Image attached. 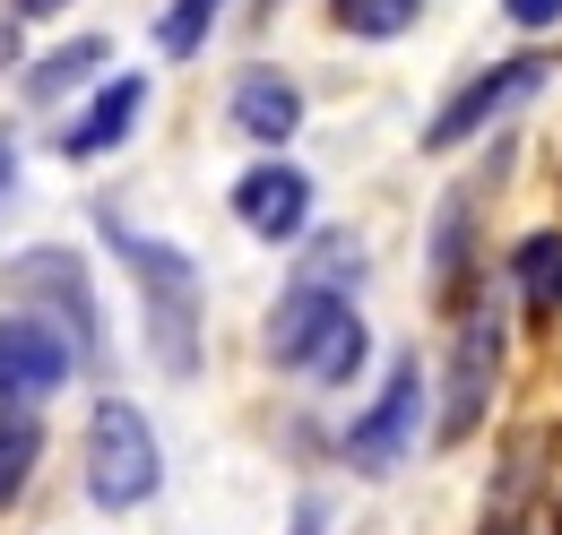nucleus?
<instances>
[{
	"label": "nucleus",
	"mask_w": 562,
	"mask_h": 535,
	"mask_svg": "<svg viewBox=\"0 0 562 535\" xmlns=\"http://www.w3.org/2000/svg\"><path fill=\"white\" fill-rule=\"evenodd\" d=\"M95 234L122 260V276L139 285V337L156 354V372L200 380V363H209V276H200V260L173 251L165 234H139L122 207H95Z\"/></svg>",
	"instance_id": "f257e3e1"
},
{
	"label": "nucleus",
	"mask_w": 562,
	"mask_h": 535,
	"mask_svg": "<svg viewBox=\"0 0 562 535\" xmlns=\"http://www.w3.org/2000/svg\"><path fill=\"white\" fill-rule=\"evenodd\" d=\"M260 345H269L278 372H303L312 389H347L355 372H363V354H372V329H363V311L347 303V285L294 276L278 294V311H269Z\"/></svg>",
	"instance_id": "f03ea898"
},
{
	"label": "nucleus",
	"mask_w": 562,
	"mask_h": 535,
	"mask_svg": "<svg viewBox=\"0 0 562 535\" xmlns=\"http://www.w3.org/2000/svg\"><path fill=\"white\" fill-rule=\"evenodd\" d=\"M78 458H87L78 475H87V501H95V510H139V501H156V483H165L156 423H147L122 389H104V398L87 406V441H78Z\"/></svg>",
	"instance_id": "7ed1b4c3"
},
{
	"label": "nucleus",
	"mask_w": 562,
	"mask_h": 535,
	"mask_svg": "<svg viewBox=\"0 0 562 535\" xmlns=\"http://www.w3.org/2000/svg\"><path fill=\"white\" fill-rule=\"evenodd\" d=\"M424 398H432V380H424V363H416V345H398L390 354V372H381V389H372V406L347 423V441H338V458H347L355 475H398L407 458H416V441H424Z\"/></svg>",
	"instance_id": "20e7f679"
},
{
	"label": "nucleus",
	"mask_w": 562,
	"mask_h": 535,
	"mask_svg": "<svg viewBox=\"0 0 562 535\" xmlns=\"http://www.w3.org/2000/svg\"><path fill=\"white\" fill-rule=\"evenodd\" d=\"M546 87H554V53H510V61H493L485 78H468V87L424 122V147H432V156H450V147L485 138L493 122H510L519 104H537Z\"/></svg>",
	"instance_id": "39448f33"
},
{
	"label": "nucleus",
	"mask_w": 562,
	"mask_h": 535,
	"mask_svg": "<svg viewBox=\"0 0 562 535\" xmlns=\"http://www.w3.org/2000/svg\"><path fill=\"white\" fill-rule=\"evenodd\" d=\"M9 285H18V294H44L35 320H53V329L70 337L78 363H104V303H95V285H87V260H78V251L35 242L26 260H9Z\"/></svg>",
	"instance_id": "423d86ee"
},
{
	"label": "nucleus",
	"mask_w": 562,
	"mask_h": 535,
	"mask_svg": "<svg viewBox=\"0 0 562 535\" xmlns=\"http://www.w3.org/2000/svg\"><path fill=\"white\" fill-rule=\"evenodd\" d=\"M493 380H502V311L476 303L459 320V337H450V372H441V423H432L441 449L476 441V423H485V406H493Z\"/></svg>",
	"instance_id": "0eeeda50"
},
{
	"label": "nucleus",
	"mask_w": 562,
	"mask_h": 535,
	"mask_svg": "<svg viewBox=\"0 0 562 535\" xmlns=\"http://www.w3.org/2000/svg\"><path fill=\"white\" fill-rule=\"evenodd\" d=\"M70 363H78V354H70V337L53 329V320H35V311H0V406L35 414V406L70 380Z\"/></svg>",
	"instance_id": "6e6552de"
},
{
	"label": "nucleus",
	"mask_w": 562,
	"mask_h": 535,
	"mask_svg": "<svg viewBox=\"0 0 562 535\" xmlns=\"http://www.w3.org/2000/svg\"><path fill=\"white\" fill-rule=\"evenodd\" d=\"M234 225L260 242H294L312 225V173L285 156H260L251 173H234Z\"/></svg>",
	"instance_id": "1a4fd4ad"
},
{
	"label": "nucleus",
	"mask_w": 562,
	"mask_h": 535,
	"mask_svg": "<svg viewBox=\"0 0 562 535\" xmlns=\"http://www.w3.org/2000/svg\"><path fill=\"white\" fill-rule=\"evenodd\" d=\"M139 122H147V78L139 69H113V78L78 104V122L53 138V147H61V164H95V156H113Z\"/></svg>",
	"instance_id": "9d476101"
},
{
	"label": "nucleus",
	"mask_w": 562,
	"mask_h": 535,
	"mask_svg": "<svg viewBox=\"0 0 562 535\" xmlns=\"http://www.w3.org/2000/svg\"><path fill=\"white\" fill-rule=\"evenodd\" d=\"M225 113H234V130H243V138L285 147V138L303 130V87H294L278 61H251V69H234V87H225Z\"/></svg>",
	"instance_id": "9b49d317"
},
{
	"label": "nucleus",
	"mask_w": 562,
	"mask_h": 535,
	"mask_svg": "<svg viewBox=\"0 0 562 535\" xmlns=\"http://www.w3.org/2000/svg\"><path fill=\"white\" fill-rule=\"evenodd\" d=\"M476 200H485V173L476 182H459L441 216H432V285L441 294H459V276H468V225H476Z\"/></svg>",
	"instance_id": "f8f14e48"
},
{
	"label": "nucleus",
	"mask_w": 562,
	"mask_h": 535,
	"mask_svg": "<svg viewBox=\"0 0 562 535\" xmlns=\"http://www.w3.org/2000/svg\"><path fill=\"white\" fill-rule=\"evenodd\" d=\"M104 61H113V35H78V44H61L53 61L26 69V104H53V95L87 87V78H104Z\"/></svg>",
	"instance_id": "ddd939ff"
},
{
	"label": "nucleus",
	"mask_w": 562,
	"mask_h": 535,
	"mask_svg": "<svg viewBox=\"0 0 562 535\" xmlns=\"http://www.w3.org/2000/svg\"><path fill=\"white\" fill-rule=\"evenodd\" d=\"M510 276H519L528 320H554L562 311V234H528V242L510 251Z\"/></svg>",
	"instance_id": "4468645a"
},
{
	"label": "nucleus",
	"mask_w": 562,
	"mask_h": 535,
	"mask_svg": "<svg viewBox=\"0 0 562 535\" xmlns=\"http://www.w3.org/2000/svg\"><path fill=\"white\" fill-rule=\"evenodd\" d=\"M537 458H546V441H519V449L502 458V483H493V501H485V535H528V492H537Z\"/></svg>",
	"instance_id": "2eb2a0df"
},
{
	"label": "nucleus",
	"mask_w": 562,
	"mask_h": 535,
	"mask_svg": "<svg viewBox=\"0 0 562 535\" xmlns=\"http://www.w3.org/2000/svg\"><path fill=\"white\" fill-rule=\"evenodd\" d=\"M35 458H44V423L18 414V406H0V510H18V492H26Z\"/></svg>",
	"instance_id": "dca6fc26"
},
{
	"label": "nucleus",
	"mask_w": 562,
	"mask_h": 535,
	"mask_svg": "<svg viewBox=\"0 0 562 535\" xmlns=\"http://www.w3.org/2000/svg\"><path fill=\"white\" fill-rule=\"evenodd\" d=\"M329 18L347 26L355 44H398V35L424 18V0H329Z\"/></svg>",
	"instance_id": "f3484780"
},
{
	"label": "nucleus",
	"mask_w": 562,
	"mask_h": 535,
	"mask_svg": "<svg viewBox=\"0 0 562 535\" xmlns=\"http://www.w3.org/2000/svg\"><path fill=\"white\" fill-rule=\"evenodd\" d=\"M216 18H225V0H165V18H156V53H165V61H191V53L209 44Z\"/></svg>",
	"instance_id": "a211bd4d"
},
{
	"label": "nucleus",
	"mask_w": 562,
	"mask_h": 535,
	"mask_svg": "<svg viewBox=\"0 0 562 535\" xmlns=\"http://www.w3.org/2000/svg\"><path fill=\"white\" fill-rule=\"evenodd\" d=\"M502 18L528 26V35H546V26H562V0H502Z\"/></svg>",
	"instance_id": "6ab92c4d"
},
{
	"label": "nucleus",
	"mask_w": 562,
	"mask_h": 535,
	"mask_svg": "<svg viewBox=\"0 0 562 535\" xmlns=\"http://www.w3.org/2000/svg\"><path fill=\"white\" fill-rule=\"evenodd\" d=\"M285 535H329V510H321V501H294V519H285Z\"/></svg>",
	"instance_id": "aec40b11"
},
{
	"label": "nucleus",
	"mask_w": 562,
	"mask_h": 535,
	"mask_svg": "<svg viewBox=\"0 0 562 535\" xmlns=\"http://www.w3.org/2000/svg\"><path fill=\"white\" fill-rule=\"evenodd\" d=\"M0 9H9V18H61L70 0H0Z\"/></svg>",
	"instance_id": "412c9836"
},
{
	"label": "nucleus",
	"mask_w": 562,
	"mask_h": 535,
	"mask_svg": "<svg viewBox=\"0 0 562 535\" xmlns=\"http://www.w3.org/2000/svg\"><path fill=\"white\" fill-rule=\"evenodd\" d=\"M9 182H18V130H0V200H9Z\"/></svg>",
	"instance_id": "4be33fe9"
},
{
	"label": "nucleus",
	"mask_w": 562,
	"mask_h": 535,
	"mask_svg": "<svg viewBox=\"0 0 562 535\" xmlns=\"http://www.w3.org/2000/svg\"><path fill=\"white\" fill-rule=\"evenodd\" d=\"M18 61V35H9V18H0V69Z\"/></svg>",
	"instance_id": "5701e85b"
}]
</instances>
